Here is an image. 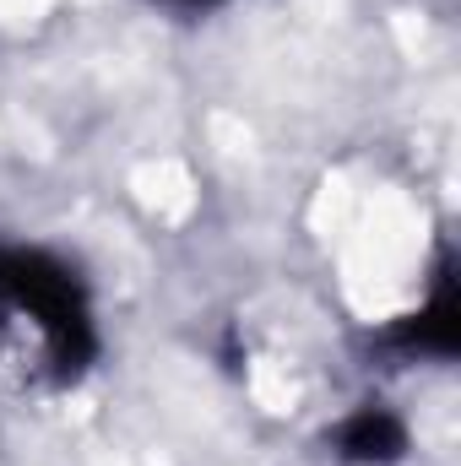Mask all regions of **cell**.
I'll return each instance as SVG.
<instances>
[{
	"label": "cell",
	"mask_w": 461,
	"mask_h": 466,
	"mask_svg": "<svg viewBox=\"0 0 461 466\" xmlns=\"http://www.w3.org/2000/svg\"><path fill=\"white\" fill-rule=\"evenodd\" d=\"M402 445H407V429H402L391 412H380V407L353 412L343 429H337V451H343L347 461H358V466L396 461V456H402Z\"/></svg>",
	"instance_id": "cell-2"
},
{
	"label": "cell",
	"mask_w": 461,
	"mask_h": 466,
	"mask_svg": "<svg viewBox=\"0 0 461 466\" xmlns=\"http://www.w3.org/2000/svg\"><path fill=\"white\" fill-rule=\"evenodd\" d=\"M0 352L33 380H71L93 326L77 277L38 249H0Z\"/></svg>",
	"instance_id": "cell-1"
}]
</instances>
